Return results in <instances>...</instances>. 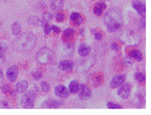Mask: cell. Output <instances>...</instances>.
<instances>
[{
    "label": "cell",
    "mask_w": 151,
    "mask_h": 115,
    "mask_svg": "<svg viewBox=\"0 0 151 115\" xmlns=\"http://www.w3.org/2000/svg\"><path fill=\"white\" fill-rule=\"evenodd\" d=\"M6 47L3 44H0V62H3L5 60V55H6Z\"/></svg>",
    "instance_id": "obj_27"
},
{
    "label": "cell",
    "mask_w": 151,
    "mask_h": 115,
    "mask_svg": "<svg viewBox=\"0 0 151 115\" xmlns=\"http://www.w3.org/2000/svg\"><path fill=\"white\" fill-rule=\"evenodd\" d=\"M44 33H45V35H49L51 33V26L48 23L44 24Z\"/></svg>",
    "instance_id": "obj_33"
},
{
    "label": "cell",
    "mask_w": 151,
    "mask_h": 115,
    "mask_svg": "<svg viewBox=\"0 0 151 115\" xmlns=\"http://www.w3.org/2000/svg\"><path fill=\"white\" fill-rule=\"evenodd\" d=\"M125 81H126V76H125V74H116L115 76L112 77L111 83H110V87L114 89V88H117V87H119L121 85H123Z\"/></svg>",
    "instance_id": "obj_9"
},
{
    "label": "cell",
    "mask_w": 151,
    "mask_h": 115,
    "mask_svg": "<svg viewBox=\"0 0 151 115\" xmlns=\"http://www.w3.org/2000/svg\"><path fill=\"white\" fill-rule=\"evenodd\" d=\"M104 24L109 32H116L123 25V14L117 8H110L104 15Z\"/></svg>",
    "instance_id": "obj_1"
},
{
    "label": "cell",
    "mask_w": 151,
    "mask_h": 115,
    "mask_svg": "<svg viewBox=\"0 0 151 115\" xmlns=\"http://www.w3.org/2000/svg\"><path fill=\"white\" fill-rule=\"evenodd\" d=\"M94 38L97 40V41H99V40L102 39V34L100 32H95L94 33Z\"/></svg>",
    "instance_id": "obj_37"
},
{
    "label": "cell",
    "mask_w": 151,
    "mask_h": 115,
    "mask_svg": "<svg viewBox=\"0 0 151 115\" xmlns=\"http://www.w3.org/2000/svg\"><path fill=\"white\" fill-rule=\"evenodd\" d=\"M28 81H19V83L17 84V86H15V93H17V94H23V93H25L27 90H28Z\"/></svg>",
    "instance_id": "obj_16"
},
{
    "label": "cell",
    "mask_w": 151,
    "mask_h": 115,
    "mask_svg": "<svg viewBox=\"0 0 151 115\" xmlns=\"http://www.w3.org/2000/svg\"><path fill=\"white\" fill-rule=\"evenodd\" d=\"M53 58V53L51 51L50 48L48 47H43L38 51L36 59L38 63H40L41 65H47L48 63L51 62Z\"/></svg>",
    "instance_id": "obj_4"
},
{
    "label": "cell",
    "mask_w": 151,
    "mask_h": 115,
    "mask_svg": "<svg viewBox=\"0 0 151 115\" xmlns=\"http://www.w3.org/2000/svg\"><path fill=\"white\" fill-rule=\"evenodd\" d=\"M32 77L34 79H40L42 77V72L41 71H35L32 74Z\"/></svg>",
    "instance_id": "obj_35"
},
{
    "label": "cell",
    "mask_w": 151,
    "mask_h": 115,
    "mask_svg": "<svg viewBox=\"0 0 151 115\" xmlns=\"http://www.w3.org/2000/svg\"><path fill=\"white\" fill-rule=\"evenodd\" d=\"M133 7L139 13L140 15H145L146 13V5L141 1H134L133 2Z\"/></svg>",
    "instance_id": "obj_14"
},
{
    "label": "cell",
    "mask_w": 151,
    "mask_h": 115,
    "mask_svg": "<svg viewBox=\"0 0 151 115\" xmlns=\"http://www.w3.org/2000/svg\"><path fill=\"white\" fill-rule=\"evenodd\" d=\"M85 57L86 58L83 59V60L79 63V65H78V70H79V71H88V70L94 65L95 61H96L95 55H90V56L87 55V56H85Z\"/></svg>",
    "instance_id": "obj_6"
},
{
    "label": "cell",
    "mask_w": 151,
    "mask_h": 115,
    "mask_svg": "<svg viewBox=\"0 0 151 115\" xmlns=\"http://www.w3.org/2000/svg\"><path fill=\"white\" fill-rule=\"evenodd\" d=\"M73 67H74V63L70 59H63L59 62V68L64 71H70L73 69Z\"/></svg>",
    "instance_id": "obj_15"
},
{
    "label": "cell",
    "mask_w": 151,
    "mask_h": 115,
    "mask_svg": "<svg viewBox=\"0 0 151 115\" xmlns=\"http://www.w3.org/2000/svg\"><path fill=\"white\" fill-rule=\"evenodd\" d=\"M2 90H3V92L6 93V94H10V93H12V88H10L8 85H6V84H4V85H3V87H2Z\"/></svg>",
    "instance_id": "obj_34"
},
{
    "label": "cell",
    "mask_w": 151,
    "mask_h": 115,
    "mask_svg": "<svg viewBox=\"0 0 151 115\" xmlns=\"http://www.w3.org/2000/svg\"><path fill=\"white\" fill-rule=\"evenodd\" d=\"M111 48H112V49H114V50H117V49H119V46H117L116 43H112L111 44Z\"/></svg>",
    "instance_id": "obj_39"
},
{
    "label": "cell",
    "mask_w": 151,
    "mask_h": 115,
    "mask_svg": "<svg viewBox=\"0 0 151 115\" xmlns=\"http://www.w3.org/2000/svg\"><path fill=\"white\" fill-rule=\"evenodd\" d=\"M6 76H7V79H9L10 81H14L15 79H17V76H19V68H17L15 65L10 66V67L7 69Z\"/></svg>",
    "instance_id": "obj_11"
},
{
    "label": "cell",
    "mask_w": 151,
    "mask_h": 115,
    "mask_svg": "<svg viewBox=\"0 0 151 115\" xmlns=\"http://www.w3.org/2000/svg\"><path fill=\"white\" fill-rule=\"evenodd\" d=\"M12 34L14 36H19L22 34V26L19 25V23H13V25L12 26Z\"/></svg>",
    "instance_id": "obj_24"
},
{
    "label": "cell",
    "mask_w": 151,
    "mask_h": 115,
    "mask_svg": "<svg viewBox=\"0 0 151 115\" xmlns=\"http://www.w3.org/2000/svg\"><path fill=\"white\" fill-rule=\"evenodd\" d=\"M39 89H41L42 93H48L50 90V85L47 83V81H41Z\"/></svg>",
    "instance_id": "obj_28"
},
{
    "label": "cell",
    "mask_w": 151,
    "mask_h": 115,
    "mask_svg": "<svg viewBox=\"0 0 151 115\" xmlns=\"http://www.w3.org/2000/svg\"><path fill=\"white\" fill-rule=\"evenodd\" d=\"M51 30H52L54 33H56V34L60 33V29H59L58 26H51Z\"/></svg>",
    "instance_id": "obj_38"
},
{
    "label": "cell",
    "mask_w": 151,
    "mask_h": 115,
    "mask_svg": "<svg viewBox=\"0 0 151 115\" xmlns=\"http://www.w3.org/2000/svg\"><path fill=\"white\" fill-rule=\"evenodd\" d=\"M121 41L129 46H137L140 44L141 38L139 34L134 31H124L119 36Z\"/></svg>",
    "instance_id": "obj_3"
},
{
    "label": "cell",
    "mask_w": 151,
    "mask_h": 115,
    "mask_svg": "<svg viewBox=\"0 0 151 115\" xmlns=\"http://www.w3.org/2000/svg\"><path fill=\"white\" fill-rule=\"evenodd\" d=\"M63 101L61 100H56V99H49V100H46L43 103V107L45 108H57L60 107L63 105Z\"/></svg>",
    "instance_id": "obj_13"
},
{
    "label": "cell",
    "mask_w": 151,
    "mask_h": 115,
    "mask_svg": "<svg viewBox=\"0 0 151 115\" xmlns=\"http://www.w3.org/2000/svg\"><path fill=\"white\" fill-rule=\"evenodd\" d=\"M70 19L76 25H81L82 21H83V19H82V15L80 14L79 12H73L70 14Z\"/></svg>",
    "instance_id": "obj_23"
},
{
    "label": "cell",
    "mask_w": 151,
    "mask_h": 115,
    "mask_svg": "<svg viewBox=\"0 0 151 115\" xmlns=\"http://www.w3.org/2000/svg\"><path fill=\"white\" fill-rule=\"evenodd\" d=\"M78 51H79V54L81 55V56L85 57L90 54V47H89L88 45H86V44H81V45L79 46Z\"/></svg>",
    "instance_id": "obj_20"
},
{
    "label": "cell",
    "mask_w": 151,
    "mask_h": 115,
    "mask_svg": "<svg viewBox=\"0 0 151 115\" xmlns=\"http://www.w3.org/2000/svg\"><path fill=\"white\" fill-rule=\"evenodd\" d=\"M78 94H79V97L81 99H87L91 96L92 92H91V90L89 89L86 85H82V86H80V89L78 91Z\"/></svg>",
    "instance_id": "obj_12"
},
{
    "label": "cell",
    "mask_w": 151,
    "mask_h": 115,
    "mask_svg": "<svg viewBox=\"0 0 151 115\" xmlns=\"http://www.w3.org/2000/svg\"><path fill=\"white\" fill-rule=\"evenodd\" d=\"M131 58L135 59V60H138V61H141L143 59V54L140 50H137V49H134V50H131L130 53H129Z\"/></svg>",
    "instance_id": "obj_19"
},
{
    "label": "cell",
    "mask_w": 151,
    "mask_h": 115,
    "mask_svg": "<svg viewBox=\"0 0 151 115\" xmlns=\"http://www.w3.org/2000/svg\"><path fill=\"white\" fill-rule=\"evenodd\" d=\"M54 93L59 98H68V95H70V91L66 89L65 86H63V85H59V86H57V87H55Z\"/></svg>",
    "instance_id": "obj_10"
},
{
    "label": "cell",
    "mask_w": 151,
    "mask_h": 115,
    "mask_svg": "<svg viewBox=\"0 0 151 115\" xmlns=\"http://www.w3.org/2000/svg\"><path fill=\"white\" fill-rule=\"evenodd\" d=\"M132 103L135 107H142L144 104V97L142 94H136L132 100Z\"/></svg>",
    "instance_id": "obj_17"
},
{
    "label": "cell",
    "mask_w": 151,
    "mask_h": 115,
    "mask_svg": "<svg viewBox=\"0 0 151 115\" xmlns=\"http://www.w3.org/2000/svg\"><path fill=\"white\" fill-rule=\"evenodd\" d=\"M2 76H3V72H2V69L0 68V79H2Z\"/></svg>",
    "instance_id": "obj_41"
},
{
    "label": "cell",
    "mask_w": 151,
    "mask_h": 115,
    "mask_svg": "<svg viewBox=\"0 0 151 115\" xmlns=\"http://www.w3.org/2000/svg\"><path fill=\"white\" fill-rule=\"evenodd\" d=\"M107 108L109 109H121L122 106L117 103H113V102H108L107 103Z\"/></svg>",
    "instance_id": "obj_31"
},
{
    "label": "cell",
    "mask_w": 151,
    "mask_h": 115,
    "mask_svg": "<svg viewBox=\"0 0 151 115\" xmlns=\"http://www.w3.org/2000/svg\"><path fill=\"white\" fill-rule=\"evenodd\" d=\"M74 33H75V31L73 30V29H70V28H68V29H66V30H64L63 36V40H68V39H70V37L74 36Z\"/></svg>",
    "instance_id": "obj_29"
},
{
    "label": "cell",
    "mask_w": 151,
    "mask_h": 115,
    "mask_svg": "<svg viewBox=\"0 0 151 115\" xmlns=\"http://www.w3.org/2000/svg\"><path fill=\"white\" fill-rule=\"evenodd\" d=\"M74 51H75L74 44L65 43V44H63V45L59 47V53L64 57L72 56V55L74 54Z\"/></svg>",
    "instance_id": "obj_7"
},
{
    "label": "cell",
    "mask_w": 151,
    "mask_h": 115,
    "mask_svg": "<svg viewBox=\"0 0 151 115\" xmlns=\"http://www.w3.org/2000/svg\"><path fill=\"white\" fill-rule=\"evenodd\" d=\"M64 0H51L50 5L53 10H60L63 6Z\"/></svg>",
    "instance_id": "obj_21"
},
{
    "label": "cell",
    "mask_w": 151,
    "mask_h": 115,
    "mask_svg": "<svg viewBox=\"0 0 151 115\" xmlns=\"http://www.w3.org/2000/svg\"><path fill=\"white\" fill-rule=\"evenodd\" d=\"M2 105H3V107H7V106H8V103H7V102H5V101H3V102H2Z\"/></svg>",
    "instance_id": "obj_40"
},
{
    "label": "cell",
    "mask_w": 151,
    "mask_h": 115,
    "mask_svg": "<svg viewBox=\"0 0 151 115\" xmlns=\"http://www.w3.org/2000/svg\"><path fill=\"white\" fill-rule=\"evenodd\" d=\"M29 24L30 25H33V26H38V25H40V24H42V21H41V19L40 17H38V16H30L29 17Z\"/></svg>",
    "instance_id": "obj_25"
},
{
    "label": "cell",
    "mask_w": 151,
    "mask_h": 115,
    "mask_svg": "<svg viewBox=\"0 0 151 115\" xmlns=\"http://www.w3.org/2000/svg\"><path fill=\"white\" fill-rule=\"evenodd\" d=\"M36 45V37L32 33H25L17 36L13 42L14 48L19 52H30Z\"/></svg>",
    "instance_id": "obj_2"
},
{
    "label": "cell",
    "mask_w": 151,
    "mask_h": 115,
    "mask_svg": "<svg viewBox=\"0 0 151 115\" xmlns=\"http://www.w3.org/2000/svg\"><path fill=\"white\" fill-rule=\"evenodd\" d=\"M52 13L51 12H45L43 14V16L41 17V21H42V24H45V23H49V21L52 19Z\"/></svg>",
    "instance_id": "obj_30"
},
{
    "label": "cell",
    "mask_w": 151,
    "mask_h": 115,
    "mask_svg": "<svg viewBox=\"0 0 151 115\" xmlns=\"http://www.w3.org/2000/svg\"><path fill=\"white\" fill-rule=\"evenodd\" d=\"M135 79H136L137 81H139L140 84H143L144 81H146V76L145 74H143V72H136V74H135Z\"/></svg>",
    "instance_id": "obj_26"
},
{
    "label": "cell",
    "mask_w": 151,
    "mask_h": 115,
    "mask_svg": "<svg viewBox=\"0 0 151 115\" xmlns=\"http://www.w3.org/2000/svg\"><path fill=\"white\" fill-rule=\"evenodd\" d=\"M55 16H56V21H64V14H63V12H60V11L57 12Z\"/></svg>",
    "instance_id": "obj_36"
},
{
    "label": "cell",
    "mask_w": 151,
    "mask_h": 115,
    "mask_svg": "<svg viewBox=\"0 0 151 115\" xmlns=\"http://www.w3.org/2000/svg\"><path fill=\"white\" fill-rule=\"evenodd\" d=\"M105 8H106V4L104 2H98L94 6V8H93V12L96 15H101L104 10H105Z\"/></svg>",
    "instance_id": "obj_18"
},
{
    "label": "cell",
    "mask_w": 151,
    "mask_h": 115,
    "mask_svg": "<svg viewBox=\"0 0 151 115\" xmlns=\"http://www.w3.org/2000/svg\"><path fill=\"white\" fill-rule=\"evenodd\" d=\"M145 26H146V19L144 15H141V19H139V28L145 29Z\"/></svg>",
    "instance_id": "obj_32"
},
{
    "label": "cell",
    "mask_w": 151,
    "mask_h": 115,
    "mask_svg": "<svg viewBox=\"0 0 151 115\" xmlns=\"http://www.w3.org/2000/svg\"><path fill=\"white\" fill-rule=\"evenodd\" d=\"M80 34H81V35H83V34H84V29H82V30L80 31Z\"/></svg>",
    "instance_id": "obj_42"
},
{
    "label": "cell",
    "mask_w": 151,
    "mask_h": 115,
    "mask_svg": "<svg viewBox=\"0 0 151 115\" xmlns=\"http://www.w3.org/2000/svg\"><path fill=\"white\" fill-rule=\"evenodd\" d=\"M36 96H37V91L36 89L31 90L29 92H27L25 95H24L23 99H22V105L26 108H31L34 106L35 104V100H36Z\"/></svg>",
    "instance_id": "obj_5"
},
{
    "label": "cell",
    "mask_w": 151,
    "mask_h": 115,
    "mask_svg": "<svg viewBox=\"0 0 151 115\" xmlns=\"http://www.w3.org/2000/svg\"><path fill=\"white\" fill-rule=\"evenodd\" d=\"M79 89H80V84H79V81H70V85H68V91H70V93L77 94Z\"/></svg>",
    "instance_id": "obj_22"
},
{
    "label": "cell",
    "mask_w": 151,
    "mask_h": 115,
    "mask_svg": "<svg viewBox=\"0 0 151 115\" xmlns=\"http://www.w3.org/2000/svg\"><path fill=\"white\" fill-rule=\"evenodd\" d=\"M119 87L121 88L117 91V95L123 99L129 98L131 92H132V85H131V84H123V85H121Z\"/></svg>",
    "instance_id": "obj_8"
}]
</instances>
